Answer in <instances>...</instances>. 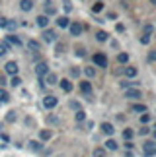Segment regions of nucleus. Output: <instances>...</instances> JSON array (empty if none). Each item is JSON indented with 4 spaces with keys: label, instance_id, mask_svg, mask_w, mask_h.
Wrapping results in <instances>:
<instances>
[{
    "label": "nucleus",
    "instance_id": "9",
    "mask_svg": "<svg viewBox=\"0 0 156 157\" xmlns=\"http://www.w3.org/2000/svg\"><path fill=\"white\" fill-rule=\"evenodd\" d=\"M80 91L86 95V97L92 95V83H90V82H80Z\"/></svg>",
    "mask_w": 156,
    "mask_h": 157
},
{
    "label": "nucleus",
    "instance_id": "32",
    "mask_svg": "<svg viewBox=\"0 0 156 157\" xmlns=\"http://www.w3.org/2000/svg\"><path fill=\"white\" fill-rule=\"evenodd\" d=\"M6 120H8V122H14L16 120V111H10L8 114H6Z\"/></svg>",
    "mask_w": 156,
    "mask_h": 157
},
{
    "label": "nucleus",
    "instance_id": "17",
    "mask_svg": "<svg viewBox=\"0 0 156 157\" xmlns=\"http://www.w3.org/2000/svg\"><path fill=\"white\" fill-rule=\"evenodd\" d=\"M37 25L43 27V29H47V25H49V17H47V16H39L37 17Z\"/></svg>",
    "mask_w": 156,
    "mask_h": 157
},
{
    "label": "nucleus",
    "instance_id": "47",
    "mask_svg": "<svg viewBox=\"0 0 156 157\" xmlns=\"http://www.w3.org/2000/svg\"><path fill=\"white\" fill-rule=\"evenodd\" d=\"M70 107H72V109H78V111H80V105L74 103V101H70Z\"/></svg>",
    "mask_w": 156,
    "mask_h": 157
},
{
    "label": "nucleus",
    "instance_id": "40",
    "mask_svg": "<svg viewBox=\"0 0 156 157\" xmlns=\"http://www.w3.org/2000/svg\"><path fill=\"white\" fill-rule=\"evenodd\" d=\"M141 43L142 45H148V43H150V37H148V35H142V37H141Z\"/></svg>",
    "mask_w": 156,
    "mask_h": 157
},
{
    "label": "nucleus",
    "instance_id": "20",
    "mask_svg": "<svg viewBox=\"0 0 156 157\" xmlns=\"http://www.w3.org/2000/svg\"><path fill=\"white\" fill-rule=\"evenodd\" d=\"M10 101V95H8V91H6L4 87H0V103H8Z\"/></svg>",
    "mask_w": 156,
    "mask_h": 157
},
{
    "label": "nucleus",
    "instance_id": "33",
    "mask_svg": "<svg viewBox=\"0 0 156 157\" xmlns=\"http://www.w3.org/2000/svg\"><path fill=\"white\" fill-rule=\"evenodd\" d=\"M101 8H104V4H101V2H96L94 8H92V12H94V14H98V12H101Z\"/></svg>",
    "mask_w": 156,
    "mask_h": 157
},
{
    "label": "nucleus",
    "instance_id": "11",
    "mask_svg": "<svg viewBox=\"0 0 156 157\" xmlns=\"http://www.w3.org/2000/svg\"><path fill=\"white\" fill-rule=\"evenodd\" d=\"M57 25H59V27H61V29H67V27L70 25V21H68V17H67V16H61V17H59V20H57Z\"/></svg>",
    "mask_w": 156,
    "mask_h": 157
},
{
    "label": "nucleus",
    "instance_id": "4",
    "mask_svg": "<svg viewBox=\"0 0 156 157\" xmlns=\"http://www.w3.org/2000/svg\"><path fill=\"white\" fill-rule=\"evenodd\" d=\"M35 74H37L39 78H45L47 74H49V66H47V62H39L37 66H35Z\"/></svg>",
    "mask_w": 156,
    "mask_h": 157
},
{
    "label": "nucleus",
    "instance_id": "14",
    "mask_svg": "<svg viewBox=\"0 0 156 157\" xmlns=\"http://www.w3.org/2000/svg\"><path fill=\"white\" fill-rule=\"evenodd\" d=\"M6 43H12V45H16V47H22V41L16 37V35H6Z\"/></svg>",
    "mask_w": 156,
    "mask_h": 157
},
{
    "label": "nucleus",
    "instance_id": "50",
    "mask_svg": "<svg viewBox=\"0 0 156 157\" xmlns=\"http://www.w3.org/2000/svg\"><path fill=\"white\" fill-rule=\"evenodd\" d=\"M150 4H154V6H156V0H150Z\"/></svg>",
    "mask_w": 156,
    "mask_h": 157
},
{
    "label": "nucleus",
    "instance_id": "7",
    "mask_svg": "<svg viewBox=\"0 0 156 157\" xmlns=\"http://www.w3.org/2000/svg\"><path fill=\"white\" fill-rule=\"evenodd\" d=\"M125 97L127 99H141V89H137V87L125 89Z\"/></svg>",
    "mask_w": 156,
    "mask_h": 157
},
{
    "label": "nucleus",
    "instance_id": "27",
    "mask_svg": "<svg viewBox=\"0 0 156 157\" xmlns=\"http://www.w3.org/2000/svg\"><path fill=\"white\" fill-rule=\"evenodd\" d=\"M133 136H135V132L131 130V128H125V130H123V138H125V140H131Z\"/></svg>",
    "mask_w": 156,
    "mask_h": 157
},
{
    "label": "nucleus",
    "instance_id": "29",
    "mask_svg": "<svg viewBox=\"0 0 156 157\" xmlns=\"http://www.w3.org/2000/svg\"><path fill=\"white\" fill-rule=\"evenodd\" d=\"M27 45H29V49H33V51H39V49H41V45H39V41H33V39H31V41H29V43H27Z\"/></svg>",
    "mask_w": 156,
    "mask_h": 157
},
{
    "label": "nucleus",
    "instance_id": "2",
    "mask_svg": "<svg viewBox=\"0 0 156 157\" xmlns=\"http://www.w3.org/2000/svg\"><path fill=\"white\" fill-rule=\"evenodd\" d=\"M92 60H94L96 66H100V68H107V56H105L104 52H96Z\"/></svg>",
    "mask_w": 156,
    "mask_h": 157
},
{
    "label": "nucleus",
    "instance_id": "10",
    "mask_svg": "<svg viewBox=\"0 0 156 157\" xmlns=\"http://www.w3.org/2000/svg\"><path fill=\"white\" fill-rule=\"evenodd\" d=\"M33 8V0H20V10L22 12H29Z\"/></svg>",
    "mask_w": 156,
    "mask_h": 157
},
{
    "label": "nucleus",
    "instance_id": "19",
    "mask_svg": "<svg viewBox=\"0 0 156 157\" xmlns=\"http://www.w3.org/2000/svg\"><path fill=\"white\" fill-rule=\"evenodd\" d=\"M117 147H119V146H117V142H115V140H111V138L105 142V149H109V151H115Z\"/></svg>",
    "mask_w": 156,
    "mask_h": 157
},
{
    "label": "nucleus",
    "instance_id": "45",
    "mask_svg": "<svg viewBox=\"0 0 156 157\" xmlns=\"http://www.w3.org/2000/svg\"><path fill=\"white\" fill-rule=\"evenodd\" d=\"M70 74H72V76H78V74H80V70H78V68H70Z\"/></svg>",
    "mask_w": 156,
    "mask_h": 157
},
{
    "label": "nucleus",
    "instance_id": "22",
    "mask_svg": "<svg viewBox=\"0 0 156 157\" xmlns=\"http://www.w3.org/2000/svg\"><path fill=\"white\" fill-rule=\"evenodd\" d=\"M74 118H76V122H84V120H86V113H84L82 109H80V111H76Z\"/></svg>",
    "mask_w": 156,
    "mask_h": 157
},
{
    "label": "nucleus",
    "instance_id": "36",
    "mask_svg": "<svg viewBox=\"0 0 156 157\" xmlns=\"http://www.w3.org/2000/svg\"><path fill=\"white\" fill-rule=\"evenodd\" d=\"M53 14H55V8H53V6H49V8H47V6H45V16L49 17V16H53Z\"/></svg>",
    "mask_w": 156,
    "mask_h": 157
},
{
    "label": "nucleus",
    "instance_id": "44",
    "mask_svg": "<svg viewBox=\"0 0 156 157\" xmlns=\"http://www.w3.org/2000/svg\"><path fill=\"white\" fill-rule=\"evenodd\" d=\"M115 29H117L119 33H123V31H125V25H123V23H117V27H115Z\"/></svg>",
    "mask_w": 156,
    "mask_h": 157
},
{
    "label": "nucleus",
    "instance_id": "5",
    "mask_svg": "<svg viewBox=\"0 0 156 157\" xmlns=\"http://www.w3.org/2000/svg\"><path fill=\"white\" fill-rule=\"evenodd\" d=\"M4 70L8 72L10 76H18V70H20V66H18L14 60H10V62H6V66H4Z\"/></svg>",
    "mask_w": 156,
    "mask_h": 157
},
{
    "label": "nucleus",
    "instance_id": "25",
    "mask_svg": "<svg viewBox=\"0 0 156 157\" xmlns=\"http://www.w3.org/2000/svg\"><path fill=\"white\" fill-rule=\"evenodd\" d=\"M96 39H98L100 43H104V41H107V33L105 31H98L96 33Z\"/></svg>",
    "mask_w": 156,
    "mask_h": 157
},
{
    "label": "nucleus",
    "instance_id": "8",
    "mask_svg": "<svg viewBox=\"0 0 156 157\" xmlns=\"http://www.w3.org/2000/svg\"><path fill=\"white\" fill-rule=\"evenodd\" d=\"M68 29H70V35H74V37H78V35L82 33V25L78 21H74V23H70L68 25Z\"/></svg>",
    "mask_w": 156,
    "mask_h": 157
},
{
    "label": "nucleus",
    "instance_id": "43",
    "mask_svg": "<svg viewBox=\"0 0 156 157\" xmlns=\"http://www.w3.org/2000/svg\"><path fill=\"white\" fill-rule=\"evenodd\" d=\"M8 25V17H0V27H6Z\"/></svg>",
    "mask_w": 156,
    "mask_h": 157
},
{
    "label": "nucleus",
    "instance_id": "52",
    "mask_svg": "<svg viewBox=\"0 0 156 157\" xmlns=\"http://www.w3.org/2000/svg\"><path fill=\"white\" fill-rule=\"evenodd\" d=\"M98 2H101V0H98Z\"/></svg>",
    "mask_w": 156,
    "mask_h": 157
},
{
    "label": "nucleus",
    "instance_id": "3",
    "mask_svg": "<svg viewBox=\"0 0 156 157\" xmlns=\"http://www.w3.org/2000/svg\"><path fill=\"white\" fill-rule=\"evenodd\" d=\"M41 39H43L45 43H55V41H57V31H53V29H43Z\"/></svg>",
    "mask_w": 156,
    "mask_h": 157
},
{
    "label": "nucleus",
    "instance_id": "12",
    "mask_svg": "<svg viewBox=\"0 0 156 157\" xmlns=\"http://www.w3.org/2000/svg\"><path fill=\"white\" fill-rule=\"evenodd\" d=\"M61 87H63L64 93H70V91H72V82H70V80H63L61 82Z\"/></svg>",
    "mask_w": 156,
    "mask_h": 157
},
{
    "label": "nucleus",
    "instance_id": "38",
    "mask_svg": "<svg viewBox=\"0 0 156 157\" xmlns=\"http://www.w3.org/2000/svg\"><path fill=\"white\" fill-rule=\"evenodd\" d=\"M63 4H64V10H67V12L72 10V4H70V0H63Z\"/></svg>",
    "mask_w": 156,
    "mask_h": 157
},
{
    "label": "nucleus",
    "instance_id": "48",
    "mask_svg": "<svg viewBox=\"0 0 156 157\" xmlns=\"http://www.w3.org/2000/svg\"><path fill=\"white\" fill-rule=\"evenodd\" d=\"M148 132H150V130H148V128H141V136H146Z\"/></svg>",
    "mask_w": 156,
    "mask_h": 157
},
{
    "label": "nucleus",
    "instance_id": "41",
    "mask_svg": "<svg viewBox=\"0 0 156 157\" xmlns=\"http://www.w3.org/2000/svg\"><path fill=\"white\" fill-rule=\"evenodd\" d=\"M148 120H150V114L142 113V117H141V122H148Z\"/></svg>",
    "mask_w": 156,
    "mask_h": 157
},
{
    "label": "nucleus",
    "instance_id": "15",
    "mask_svg": "<svg viewBox=\"0 0 156 157\" xmlns=\"http://www.w3.org/2000/svg\"><path fill=\"white\" fill-rule=\"evenodd\" d=\"M45 80H47V83H49V86H55V83L59 82V78H57V74H53V72H49V74L45 76Z\"/></svg>",
    "mask_w": 156,
    "mask_h": 157
},
{
    "label": "nucleus",
    "instance_id": "53",
    "mask_svg": "<svg viewBox=\"0 0 156 157\" xmlns=\"http://www.w3.org/2000/svg\"><path fill=\"white\" fill-rule=\"evenodd\" d=\"M154 128H156V124H154Z\"/></svg>",
    "mask_w": 156,
    "mask_h": 157
},
{
    "label": "nucleus",
    "instance_id": "24",
    "mask_svg": "<svg viewBox=\"0 0 156 157\" xmlns=\"http://www.w3.org/2000/svg\"><path fill=\"white\" fill-rule=\"evenodd\" d=\"M74 52H76V56H78V58H84V56H86V49H84V47H76Z\"/></svg>",
    "mask_w": 156,
    "mask_h": 157
},
{
    "label": "nucleus",
    "instance_id": "39",
    "mask_svg": "<svg viewBox=\"0 0 156 157\" xmlns=\"http://www.w3.org/2000/svg\"><path fill=\"white\" fill-rule=\"evenodd\" d=\"M148 60H150V62H156V51H150V52H148Z\"/></svg>",
    "mask_w": 156,
    "mask_h": 157
},
{
    "label": "nucleus",
    "instance_id": "49",
    "mask_svg": "<svg viewBox=\"0 0 156 157\" xmlns=\"http://www.w3.org/2000/svg\"><path fill=\"white\" fill-rule=\"evenodd\" d=\"M4 83H6V80H4V76H0V87H2Z\"/></svg>",
    "mask_w": 156,
    "mask_h": 157
},
{
    "label": "nucleus",
    "instance_id": "1",
    "mask_svg": "<svg viewBox=\"0 0 156 157\" xmlns=\"http://www.w3.org/2000/svg\"><path fill=\"white\" fill-rule=\"evenodd\" d=\"M142 153H145L146 157L156 155V142H145L142 144Z\"/></svg>",
    "mask_w": 156,
    "mask_h": 157
},
{
    "label": "nucleus",
    "instance_id": "6",
    "mask_svg": "<svg viewBox=\"0 0 156 157\" xmlns=\"http://www.w3.org/2000/svg\"><path fill=\"white\" fill-rule=\"evenodd\" d=\"M57 103H59V101H57L55 95H47V97L43 99V107H45V109H55Z\"/></svg>",
    "mask_w": 156,
    "mask_h": 157
},
{
    "label": "nucleus",
    "instance_id": "28",
    "mask_svg": "<svg viewBox=\"0 0 156 157\" xmlns=\"http://www.w3.org/2000/svg\"><path fill=\"white\" fill-rule=\"evenodd\" d=\"M94 157H105V149L104 147H96L94 149Z\"/></svg>",
    "mask_w": 156,
    "mask_h": 157
},
{
    "label": "nucleus",
    "instance_id": "26",
    "mask_svg": "<svg viewBox=\"0 0 156 157\" xmlns=\"http://www.w3.org/2000/svg\"><path fill=\"white\" fill-rule=\"evenodd\" d=\"M117 60H119L121 64H125V62L129 60V54H127V52H119V54H117Z\"/></svg>",
    "mask_w": 156,
    "mask_h": 157
},
{
    "label": "nucleus",
    "instance_id": "34",
    "mask_svg": "<svg viewBox=\"0 0 156 157\" xmlns=\"http://www.w3.org/2000/svg\"><path fill=\"white\" fill-rule=\"evenodd\" d=\"M16 25H18V23H16L14 20H8V25H6V29H10V31H14V29H16Z\"/></svg>",
    "mask_w": 156,
    "mask_h": 157
},
{
    "label": "nucleus",
    "instance_id": "42",
    "mask_svg": "<svg viewBox=\"0 0 156 157\" xmlns=\"http://www.w3.org/2000/svg\"><path fill=\"white\" fill-rule=\"evenodd\" d=\"M152 31H154V27H152V25H145V35H150Z\"/></svg>",
    "mask_w": 156,
    "mask_h": 157
},
{
    "label": "nucleus",
    "instance_id": "21",
    "mask_svg": "<svg viewBox=\"0 0 156 157\" xmlns=\"http://www.w3.org/2000/svg\"><path fill=\"white\" fill-rule=\"evenodd\" d=\"M125 76H127V78H135L137 76V68H135V66H127V68H125Z\"/></svg>",
    "mask_w": 156,
    "mask_h": 157
},
{
    "label": "nucleus",
    "instance_id": "16",
    "mask_svg": "<svg viewBox=\"0 0 156 157\" xmlns=\"http://www.w3.org/2000/svg\"><path fill=\"white\" fill-rule=\"evenodd\" d=\"M29 149H31V151H41V149H43V146H41V142L31 140V142H29Z\"/></svg>",
    "mask_w": 156,
    "mask_h": 157
},
{
    "label": "nucleus",
    "instance_id": "37",
    "mask_svg": "<svg viewBox=\"0 0 156 157\" xmlns=\"http://www.w3.org/2000/svg\"><path fill=\"white\" fill-rule=\"evenodd\" d=\"M86 76H88V78H94V76H96V72H94L92 66H88V68H86Z\"/></svg>",
    "mask_w": 156,
    "mask_h": 157
},
{
    "label": "nucleus",
    "instance_id": "46",
    "mask_svg": "<svg viewBox=\"0 0 156 157\" xmlns=\"http://www.w3.org/2000/svg\"><path fill=\"white\" fill-rule=\"evenodd\" d=\"M64 51V45H57V54H61Z\"/></svg>",
    "mask_w": 156,
    "mask_h": 157
},
{
    "label": "nucleus",
    "instance_id": "23",
    "mask_svg": "<svg viewBox=\"0 0 156 157\" xmlns=\"http://www.w3.org/2000/svg\"><path fill=\"white\" fill-rule=\"evenodd\" d=\"M123 89H131V87H139V82H121Z\"/></svg>",
    "mask_w": 156,
    "mask_h": 157
},
{
    "label": "nucleus",
    "instance_id": "31",
    "mask_svg": "<svg viewBox=\"0 0 156 157\" xmlns=\"http://www.w3.org/2000/svg\"><path fill=\"white\" fill-rule=\"evenodd\" d=\"M10 83H12V86H14V87H18V86H22V80H20V78H18V76H12Z\"/></svg>",
    "mask_w": 156,
    "mask_h": 157
},
{
    "label": "nucleus",
    "instance_id": "18",
    "mask_svg": "<svg viewBox=\"0 0 156 157\" xmlns=\"http://www.w3.org/2000/svg\"><path fill=\"white\" fill-rule=\"evenodd\" d=\"M131 111H133V113H146V105H142V103L131 105Z\"/></svg>",
    "mask_w": 156,
    "mask_h": 157
},
{
    "label": "nucleus",
    "instance_id": "13",
    "mask_svg": "<svg viewBox=\"0 0 156 157\" xmlns=\"http://www.w3.org/2000/svg\"><path fill=\"white\" fill-rule=\"evenodd\" d=\"M113 130H115V128H113V124H109V122H104V124H101V132H104V134L111 136Z\"/></svg>",
    "mask_w": 156,
    "mask_h": 157
},
{
    "label": "nucleus",
    "instance_id": "51",
    "mask_svg": "<svg viewBox=\"0 0 156 157\" xmlns=\"http://www.w3.org/2000/svg\"><path fill=\"white\" fill-rule=\"evenodd\" d=\"M152 134H154V140H156V130H154V132H152Z\"/></svg>",
    "mask_w": 156,
    "mask_h": 157
},
{
    "label": "nucleus",
    "instance_id": "30",
    "mask_svg": "<svg viewBox=\"0 0 156 157\" xmlns=\"http://www.w3.org/2000/svg\"><path fill=\"white\" fill-rule=\"evenodd\" d=\"M39 138H41V140H49V138H51V130H41Z\"/></svg>",
    "mask_w": 156,
    "mask_h": 157
},
{
    "label": "nucleus",
    "instance_id": "35",
    "mask_svg": "<svg viewBox=\"0 0 156 157\" xmlns=\"http://www.w3.org/2000/svg\"><path fill=\"white\" fill-rule=\"evenodd\" d=\"M6 51H8V43H0V56L6 54Z\"/></svg>",
    "mask_w": 156,
    "mask_h": 157
}]
</instances>
